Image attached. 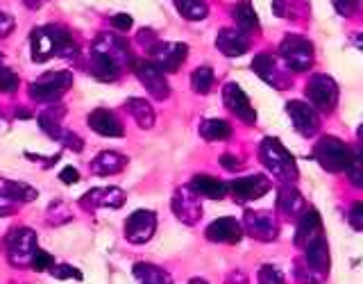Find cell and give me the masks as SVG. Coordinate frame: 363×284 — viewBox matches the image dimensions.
<instances>
[{
  "label": "cell",
  "mask_w": 363,
  "mask_h": 284,
  "mask_svg": "<svg viewBox=\"0 0 363 284\" xmlns=\"http://www.w3.org/2000/svg\"><path fill=\"white\" fill-rule=\"evenodd\" d=\"M30 45H32L34 62H45L50 57H66V60H71V57L79 53L73 34L60 26L37 28L30 37Z\"/></svg>",
  "instance_id": "obj_1"
},
{
  "label": "cell",
  "mask_w": 363,
  "mask_h": 284,
  "mask_svg": "<svg viewBox=\"0 0 363 284\" xmlns=\"http://www.w3.org/2000/svg\"><path fill=\"white\" fill-rule=\"evenodd\" d=\"M259 162L264 164L272 175H275L281 185H295L300 178L298 164H295V157L281 146L279 139L275 136H266L259 143Z\"/></svg>",
  "instance_id": "obj_2"
},
{
  "label": "cell",
  "mask_w": 363,
  "mask_h": 284,
  "mask_svg": "<svg viewBox=\"0 0 363 284\" xmlns=\"http://www.w3.org/2000/svg\"><path fill=\"white\" fill-rule=\"evenodd\" d=\"M279 60L293 73H304L313 66V43L302 34H286L279 43Z\"/></svg>",
  "instance_id": "obj_3"
},
{
  "label": "cell",
  "mask_w": 363,
  "mask_h": 284,
  "mask_svg": "<svg viewBox=\"0 0 363 284\" xmlns=\"http://www.w3.org/2000/svg\"><path fill=\"white\" fill-rule=\"evenodd\" d=\"M5 255L11 266H32V257L37 253V234L30 227H14L5 236Z\"/></svg>",
  "instance_id": "obj_4"
},
{
  "label": "cell",
  "mask_w": 363,
  "mask_h": 284,
  "mask_svg": "<svg viewBox=\"0 0 363 284\" xmlns=\"http://www.w3.org/2000/svg\"><path fill=\"white\" fill-rule=\"evenodd\" d=\"M311 157L320 164V168L327 170V173H345L350 148L345 141L336 139V136H320L313 146Z\"/></svg>",
  "instance_id": "obj_5"
},
{
  "label": "cell",
  "mask_w": 363,
  "mask_h": 284,
  "mask_svg": "<svg viewBox=\"0 0 363 284\" xmlns=\"http://www.w3.org/2000/svg\"><path fill=\"white\" fill-rule=\"evenodd\" d=\"M73 87V75L68 71H50V73H43L37 82L30 84V96L32 100L43 102V105H52L57 102L64 91H68Z\"/></svg>",
  "instance_id": "obj_6"
},
{
  "label": "cell",
  "mask_w": 363,
  "mask_h": 284,
  "mask_svg": "<svg viewBox=\"0 0 363 284\" xmlns=\"http://www.w3.org/2000/svg\"><path fill=\"white\" fill-rule=\"evenodd\" d=\"M150 62L157 64L164 73H175L184 64L189 55V45L182 41H155L150 48H145Z\"/></svg>",
  "instance_id": "obj_7"
},
{
  "label": "cell",
  "mask_w": 363,
  "mask_h": 284,
  "mask_svg": "<svg viewBox=\"0 0 363 284\" xmlns=\"http://www.w3.org/2000/svg\"><path fill=\"white\" fill-rule=\"evenodd\" d=\"M306 98L318 111H334L338 105V84L332 75L318 73L306 84Z\"/></svg>",
  "instance_id": "obj_8"
},
{
  "label": "cell",
  "mask_w": 363,
  "mask_h": 284,
  "mask_svg": "<svg viewBox=\"0 0 363 284\" xmlns=\"http://www.w3.org/2000/svg\"><path fill=\"white\" fill-rule=\"evenodd\" d=\"M139 82L145 87V91L150 94L155 100H166L170 96V84L164 75V71L157 64H152L150 60H134L132 64Z\"/></svg>",
  "instance_id": "obj_9"
},
{
  "label": "cell",
  "mask_w": 363,
  "mask_h": 284,
  "mask_svg": "<svg viewBox=\"0 0 363 284\" xmlns=\"http://www.w3.org/2000/svg\"><path fill=\"white\" fill-rule=\"evenodd\" d=\"M37 198V189H32L26 182L0 180V216L16 214L26 202Z\"/></svg>",
  "instance_id": "obj_10"
},
{
  "label": "cell",
  "mask_w": 363,
  "mask_h": 284,
  "mask_svg": "<svg viewBox=\"0 0 363 284\" xmlns=\"http://www.w3.org/2000/svg\"><path fill=\"white\" fill-rule=\"evenodd\" d=\"M243 232L247 236L257 239L261 244H270L279 236V225L275 216L270 212H257V209H245L243 214Z\"/></svg>",
  "instance_id": "obj_11"
},
{
  "label": "cell",
  "mask_w": 363,
  "mask_h": 284,
  "mask_svg": "<svg viewBox=\"0 0 363 284\" xmlns=\"http://www.w3.org/2000/svg\"><path fill=\"white\" fill-rule=\"evenodd\" d=\"M94 53L109 57L121 71L123 68H132V64H134V55H132L130 43L121 37H116V34H107V32L98 34L96 41H94Z\"/></svg>",
  "instance_id": "obj_12"
},
{
  "label": "cell",
  "mask_w": 363,
  "mask_h": 284,
  "mask_svg": "<svg viewBox=\"0 0 363 284\" xmlns=\"http://www.w3.org/2000/svg\"><path fill=\"white\" fill-rule=\"evenodd\" d=\"M170 207H173V214L184 225H196L202 219V202L200 196L191 189V185L179 187L173 193V200H170Z\"/></svg>",
  "instance_id": "obj_13"
},
{
  "label": "cell",
  "mask_w": 363,
  "mask_h": 284,
  "mask_svg": "<svg viewBox=\"0 0 363 284\" xmlns=\"http://www.w3.org/2000/svg\"><path fill=\"white\" fill-rule=\"evenodd\" d=\"M286 114L293 123V128L298 130V134L302 136H313L318 130H320V116H318V109L309 102L302 100H289L286 102Z\"/></svg>",
  "instance_id": "obj_14"
},
{
  "label": "cell",
  "mask_w": 363,
  "mask_h": 284,
  "mask_svg": "<svg viewBox=\"0 0 363 284\" xmlns=\"http://www.w3.org/2000/svg\"><path fill=\"white\" fill-rule=\"evenodd\" d=\"M157 230V214L150 209H136L134 214L128 216L125 221V236L130 244H147L155 236Z\"/></svg>",
  "instance_id": "obj_15"
},
{
  "label": "cell",
  "mask_w": 363,
  "mask_h": 284,
  "mask_svg": "<svg viewBox=\"0 0 363 284\" xmlns=\"http://www.w3.org/2000/svg\"><path fill=\"white\" fill-rule=\"evenodd\" d=\"M223 102L238 121H243L245 125H255L257 123V111L252 107V102L247 100L245 91L236 82H227L223 87Z\"/></svg>",
  "instance_id": "obj_16"
},
{
  "label": "cell",
  "mask_w": 363,
  "mask_h": 284,
  "mask_svg": "<svg viewBox=\"0 0 363 284\" xmlns=\"http://www.w3.org/2000/svg\"><path fill=\"white\" fill-rule=\"evenodd\" d=\"M252 71L264 80L266 84L275 87V89H289L291 87V80L284 75V68L277 62L275 55L270 53H259L255 60H252Z\"/></svg>",
  "instance_id": "obj_17"
},
{
  "label": "cell",
  "mask_w": 363,
  "mask_h": 284,
  "mask_svg": "<svg viewBox=\"0 0 363 284\" xmlns=\"http://www.w3.org/2000/svg\"><path fill=\"white\" fill-rule=\"evenodd\" d=\"M128 196H125V191L118 189V187H105V189H91L89 193H84L79 204H82V209L86 212H94V209H121Z\"/></svg>",
  "instance_id": "obj_18"
},
{
  "label": "cell",
  "mask_w": 363,
  "mask_h": 284,
  "mask_svg": "<svg viewBox=\"0 0 363 284\" xmlns=\"http://www.w3.org/2000/svg\"><path fill=\"white\" fill-rule=\"evenodd\" d=\"M304 261H306V268H309L315 278L325 280L332 259H329V246H327L323 234L313 236L311 241L304 246Z\"/></svg>",
  "instance_id": "obj_19"
},
{
  "label": "cell",
  "mask_w": 363,
  "mask_h": 284,
  "mask_svg": "<svg viewBox=\"0 0 363 284\" xmlns=\"http://www.w3.org/2000/svg\"><path fill=\"white\" fill-rule=\"evenodd\" d=\"M227 187H230V193L236 200L247 202V200L264 198L270 191V182L266 175H247V178H238V180L230 182Z\"/></svg>",
  "instance_id": "obj_20"
},
{
  "label": "cell",
  "mask_w": 363,
  "mask_h": 284,
  "mask_svg": "<svg viewBox=\"0 0 363 284\" xmlns=\"http://www.w3.org/2000/svg\"><path fill=\"white\" fill-rule=\"evenodd\" d=\"M216 48L225 57H241L250 50V34L238 28H223L216 37Z\"/></svg>",
  "instance_id": "obj_21"
},
{
  "label": "cell",
  "mask_w": 363,
  "mask_h": 284,
  "mask_svg": "<svg viewBox=\"0 0 363 284\" xmlns=\"http://www.w3.org/2000/svg\"><path fill=\"white\" fill-rule=\"evenodd\" d=\"M204 234L213 244H238L243 236V225L232 216H223V219H216Z\"/></svg>",
  "instance_id": "obj_22"
},
{
  "label": "cell",
  "mask_w": 363,
  "mask_h": 284,
  "mask_svg": "<svg viewBox=\"0 0 363 284\" xmlns=\"http://www.w3.org/2000/svg\"><path fill=\"white\" fill-rule=\"evenodd\" d=\"M89 128L98 132L100 136H109V139H113V136H123L125 134V128H123V123L113 116L111 111L107 109H96V111H91L89 114Z\"/></svg>",
  "instance_id": "obj_23"
},
{
  "label": "cell",
  "mask_w": 363,
  "mask_h": 284,
  "mask_svg": "<svg viewBox=\"0 0 363 284\" xmlns=\"http://www.w3.org/2000/svg\"><path fill=\"white\" fill-rule=\"evenodd\" d=\"M125 166H128V157L121 155V153H113V151H105V153H100L91 159V173L100 175V178L121 173Z\"/></svg>",
  "instance_id": "obj_24"
},
{
  "label": "cell",
  "mask_w": 363,
  "mask_h": 284,
  "mask_svg": "<svg viewBox=\"0 0 363 284\" xmlns=\"http://www.w3.org/2000/svg\"><path fill=\"white\" fill-rule=\"evenodd\" d=\"M277 209L284 216H291V219H298L304 209V196L298 191L295 185H281L277 193Z\"/></svg>",
  "instance_id": "obj_25"
},
{
  "label": "cell",
  "mask_w": 363,
  "mask_h": 284,
  "mask_svg": "<svg viewBox=\"0 0 363 284\" xmlns=\"http://www.w3.org/2000/svg\"><path fill=\"white\" fill-rule=\"evenodd\" d=\"M191 189L198 193V196L211 198V200H223L227 193H230V187L225 185L223 180L213 178V175H196L191 182Z\"/></svg>",
  "instance_id": "obj_26"
},
{
  "label": "cell",
  "mask_w": 363,
  "mask_h": 284,
  "mask_svg": "<svg viewBox=\"0 0 363 284\" xmlns=\"http://www.w3.org/2000/svg\"><path fill=\"white\" fill-rule=\"evenodd\" d=\"M320 230H323L320 214H318L315 209H309L306 214H302L300 223H298V230H295V246L304 248L313 236L320 234Z\"/></svg>",
  "instance_id": "obj_27"
},
{
  "label": "cell",
  "mask_w": 363,
  "mask_h": 284,
  "mask_svg": "<svg viewBox=\"0 0 363 284\" xmlns=\"http://www.w3.org/2000/svg\"><path fill=\"white\" fill-rule=\"evenodd\" d=\"M132 275L139 284H173V278L168 275L164 268H159L147 261H139L132 266Z\"/></svg>",
  "instance_id": "obj_28"
},
{
  "label": "cell",
  "mask_w": 363,
  "mask_h": 284,
  "mask_svg": "<svg viewBox=\"0 0 363 284\" xmlns=\"http://www.w3.org/2000/svg\"><path fill=\"white\" fill-rule=\"evenodd\" d=\"M89 68H91V75H94L96 80H100V82H113V80H116L118 73H121V68L113 64L109 57L100 55V53H94V50H91V64H89Z\"/></svg>",
  "instance_id": "obj_29"
},
{
  "label": "cell",
  "mask_w": 363,
  "mask_h": 284,
  "mask_svg": "<svg viewBox=\"0 0 363 284\" xmlns=\"http://www.w3.org/2000/svg\"><path fill=\"white\" fill-rule=\"evenodd\" d=\"M64 114H66V109L60 105V107H57V105H50L48 109H45V111H41L39 114V128L45 132V134H48L50 136V139H60V134H62V119H64Z\"/></svg>",
  "instance_id": "obj_30"
},
{
  "label": "cell",
  "mask_w": 363,
  "mask_h": 284,
  "mask_svg": "<svg viewBox=\"0 0 363 284\" xmlns=\"http://www.w3.org/2000/svg\"><path fill=\"white\" fill-rule=\"evenodd\" d=\"M234 21H236L238 30H243L245 34L259 30V16L250 0H238L234 5Z\"/></svg>",
  "instance_id": "obj_31"
},
{
  "label": "cell",
  "mask_w": 363,
  "mask_h": 284,
  "mask_svg": "<svg viewBox=\"0 0 363 284\" xmlns=\"http://www.w3.org/2000/svg\"><path fill=\"white\" fill-rule=\"evenodd\" d=\"M200 136L204 141H227L232 136V125L223 119H207L200 123Z\"/></svg>",
  "instance_id": "obj_32"
},
{
  "label": "cell",
  "mask_w": 363,
  "mask_h": 284,
  "mask_svg": "<svg viewBox=\"0 0 363 284\" xmlns=\"http://www.w3.org/2000/svg\"><path fill=\"white\" fill-rule=\"evenodd\" d=\"M128 109L134 116V121L139 123V128L150 130L152 125H155V109H152V105L147 100H143V98H130L128 100Z\"/></svg>",
  "instance_id": "obj_33"
},
{
  "label": "cell",
  "mask_w": 363,
  "mask_h": 284,
  "mask_svg": "<svg viewBox=\"0 0 363 284\" xmlns=\"http://www.w3.org/2000/svg\"><path fill=\"white\" fill-rule=\"evenodd\" d=\"M345 175L354 187L363 189V148H350V159L345 166Z\"/></svg>",
  "instance_id": "obj_34"
},
{
  "label": "cell",
  "mask_w": 363,
  "mask_h": 284,
  "mask_svg": "<svg viewBox=\"0 0 363 284\" xmlns=\"http://www.w3.org/2000/svg\"><path fill=\"white\" fill-rule=\"evenodd\" d=\"M175 7L186 21H202L209 14V5L204 0H175Z\"/></svg>",
  "instance_id": "obj_35"
},
{
  "label": "cell",
  "mask_w": 363,
  "mask_h": 284,
  "mask_svg": "<svg viewBox=\"0 0 363 284\" xmlns=\"http://www.w3.org/2000/svg\"><path fill=\"white\" fill-rule=\"evenodd\" d=\"M213 82H216V75H213L211 66H200L191 75V87L200 96H207L209 91H211V87H213Z\"/></svg>",
  "instance_id": "obj_36"
},
{
  "label": "cell",
  "mask_w": 363,
  "mask_h": 284,
  "mask_svg": "<svg viewBox=\"0 0 363 284\" xmlns=\"http://www.w3.org/2000/svg\"><path fill=\"white\" fill-rule=\"evenodd\" d=\"M18 89V75L11 68L0 66V94H14Z\"/></svg>",
  "instance_id": "obj_37"
},
{
  "label": "cell",
  "mask_w": 363,
  "mask_h": 284,
  "mask_svg": "<svg viewBox=\"0 0 363 284\" xmlns=\"http://www.w3.org/2000/svg\"><path fill=\"white\" fill-rule=\"evenodd\" d=\"M332 5L340 16L350 18V16H354L357 11L363 9V0H332Z\"/></svg>",
  "instance_id": "obj_38"
},
{
  "label": "cell",
  "mask_w": 363,
  "mask_h": 284,
  "mask_svg": "<svg viewBox=\"0 0 363 284\" xmlns=\"http://www.w3.org/2000/svg\"><path fill=\"white\" fill-rule=\"evenodd\" d=\"M50 273H52V278H57V280H77V282H82V280H84L82 271H79V268H73V266H68V264L52 266Z\"/></svg>",
  "instance_id": "obj_39"
},
{
  "label": "cell",
  "mask_w": 363,
  "mask_h": 284,
  "mask_svg": "<svg viewBox=\"0 0 363 284\" xmlns=\"http://www.w3.org/2000/svg\"><path fill=\"white\" fill-rule=\"evenodd\" d=\"M259 282L261 284H284V273L275 266H261L259 268Z\"/></svg>",
  "instance_id": "obj_40"
},
{
  "label": "cell",
  "mask_w": 363,
  "mask_h": 284,
  "mask_svg": "<svg viewBox=\"0 0 363 284\" xmlns=\"http://www.w3.org/2000/svg\"><path fill=\"white\" fill-rule=\"evenodd\" d=\"M52 266H55V257L50 253H45V250L37 248V253L32 257V268L34 271H50Z\"/></svg>",
  "instance_id": "obj_41"
},
{
  "label": "cell",
  "mask_w": 363,
  "mask_h": 284,
  "mask_svg": "<svg viewBox=\"0 0 363 284\" xmlns=\"http://www.w3.org/2000/svg\"><path fill=\"white\" fill-rule=\"evenodd\" d=\"M57 141H60L62 146H66V148H71L73 153H79V151H82V148H84V141L79 139L77 134H73L71 130H62L60 139H57Z\"/></svg>",
  "instance_id": "obj_42"
},
{
  "label": "cell",
  "mask_w": 363,
  "mask_h": 284,
  "mask_svg": "<svg viewBox=\"0 0 363 284\" xmlns=\"http://www.w3.org/2000/svg\"><path fill=\"white\" fill-rule=\"evenodd\" d=\"M347 221L357 232H363V202H354L347 212Z\"/></svg>",
  "instance_id": "obj_43"
},
{
  "label": "cell",
  "mask_w": 363,
  "mask_h": 284,
  "mask_svg": "<svg viewBox=\"0 0 363 284\" xmlns=\"http://www.w3.org/2000/svg\"><path fill=\"white\" fill-rule=\"evenodd\" d=\"M132 16L130 14H113L111 16V26H113V30H118V32H128V30H132Z\"/></svg>",
  "instance_id": "obj_44"
},
{
  "label": "cell",
  "mask_w": 363,
  "mask_h": 284,
  "mask_svg": "<svg viewBox=\"0 0 363 284\" xmlns=\"http://www.w3.org/2000/svg\"><path fill=\"white\" fill-rule=\"evenodd\" d=\"M220 166L225 168V170H230V173H236L238 168H241L243 164H241V159L238 157H234V155H230V153H225V155H220Z\"/></svg>",
  "instance_id": "obj_45"
},
{
  "label": "cell",
  "mask_w": 363,
  "mask_h": 284,
  "mask_svg": "<svg viewBox=\"0 0 363 284\" xmlns=\"http://www.w3.org/2000/svg\"><path fill=\"white\" fill-rule=\"evenodd\" d=\"M136 39H139V43L145 45V48H150V45L157 41V32L150 28H143V30H139V34H136Z\"/></svg>",
  "instance_id": "obj_46"
},
{
  "label": "cell",
  "mask_w": 363,
  "mask_h": 284,
  "mask_svg": "<svg viewBox=\"0 0 363 284\" xmlns=\"http://www.w3.org/2000/svg\"><path fill=\"white\" fill-rule=\"evenodd\" d=\"M60 180L64 182V185H75V182L79 180V173L75 166H66L62 173H60Z\"/></svg>",
  "instance_id": "obj_47"
},
{
  "label": "cell",
  "mask_w": 363,
  "mask_h": 284,
  "mask_svg": "<svg viewBox=\"0 0 363 284\" xmlns=\"http://www.w3.org/2000/svg\"><path fill=\"white\" fill-rule=\"evenodd\" d=\"M225 284H250V280L243 271H232L230 275L225 278Z\"/></svg>",
  "instance_id": "obj_48"
},
{
  "label": "cell",
  "mask_w": 363,
  "mask_h": 284,
  "mask_svg": "<svg viewBox=\"0 0 363 284\" xmlns=\"http://www.w3.org/2000/svg\"><path fill=\"white\" fill-rule=\"evenodd\" d=\"M11 30H14V21H11V16L0 11V37H5V34H9Z\"/></svg>",
  "instance_id": "obj_49"
},
{
  "label": "cell",
  "mask_w": 363,
  "mask_h": 284,
  "mask_svg": "<svg viewBox=\"0 0 363 284\" xmlns=\"http://www.w3.org/2000/svg\"><path fill=\"white\" fill-rule=\"evenodd\" d=\"M272 14H275L277 18H284L289 14V5L286 0H272Z\"/></svg>",
  "instance_id": "obj_50"
},
{
  "label": "cell",
  "mask_w": 363,
  "mask_h": 284,
  "mask_svg": "<svg viewBox=\"0 0 363 284\" xmlns=\"http://www.w3.org/2000/svg\"><path fill=\"white\" fill-rule=\"evenodd\" d=\"M21 3L26 5L28 9H32V11H34V9H41L45 3H48V0H21Z\"/></svg>",
  "instance_id": "obj_51"
},
{
  "label": "cell",
  "mask_w": 363,
  "mask_h": 284,
  "mask_svg": "<svg viewBox=\"0 0 363 284\" xmlns=\"http://www.w3.org/2000/svg\"><path fill=\"white\" fill-rule=\"evenodd\" d=\"M352 43H354L357 48H359V50L363 53V32H361V34H357V37H354V41H352Z\"/></svg>",
  "instance_id": "obj_52"
},
{
  "label": "cell",
  "mask_w": 363,
  "mask_h": 284,
  "mask_svg": "<svg viewBox=\"0 0 363 284\" xmlns=\"http://www.w3.org/2000/svg\"><path fill=\"white\" fill-rule=\"evenodd\" d=\"M357 139H359V141L363 143V123H361L359 128H357Z\"/></svg>",
  "instance_id": "obj_53"
},
{
  "label": "cell",
  "mask_w": 363,
  "mask_h": 284,
  "mask_svg": "<svg viewBox=\"0 0 363 284\" xmlns=\"http://www.w3.org/2000/svg\"><path fill=\"white\" fill-rule=\"evenodd\" d=\"M189 284H207V280H202V278H193Z\"/></svg>",
  "instance_id": "obj_54"
},
{
  "label": "cell",
  "mask_w": 363,
  "mask_h": 284,
  "mask_svg": "<svg viewBox=\"0 0 363 284\" xmlns=\"http://www.w3.org/2000/svg\"><path fill=\"white\" fill-rule=\"evenodd\" d=\"M0 66H3V55H0Z\"/></svg>",
  "instance_id": "obj_55"
}]
</instances>
